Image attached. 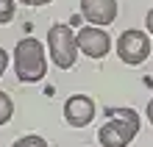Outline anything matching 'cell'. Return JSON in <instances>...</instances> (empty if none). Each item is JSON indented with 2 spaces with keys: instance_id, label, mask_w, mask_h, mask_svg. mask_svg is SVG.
<instances>
[{
  "instance_id": "obj_1",
  "label": "cell",
  "mask_w": 153,
  "mask_h": 147,
  "mask_svg": "<svg viewBox=\"0 0 153 147\" xmlns=\"http://www.w3.org/2000/svg\"><path fill=\"white\" fill-rule=\"evenodd\" d=\"M139 133V114L125 106H109L106 108V122L97 131L100 147H128Z\"/></svg>"
},
{
  "instance_id": "obj_2",
  "label": "cell",
  "mask_w": 153,
  "mask_h": 147,
  "mask_svg": "<svg viewBox=\"0 0 153 147\" xmlns=\"http://www.w3.org/2000/svg\"><path fill=\"white\" fill-rule=\"evenodd\" d=\"M14 75L20 83H39V81L48 75V58H45V47L39 39H20L14 47Z\"/></svg>"
},
{
  "instance_id": "obj_3",
  "label": "cell",
  "mask_w": 153,
  "mask_h": 147,
  "mask_svg": "<svg viewBox=\"0 0 153 147\" xmlns=\"http://www.w3.org/2000/svg\"><path fill=\"white\" fill-rule=\"evenodd\" d=\"M48 50H50V58L59 69H70L78 58V42H75V33H73V25H50L48 31Z\"/></svg>"
},
{
  "instance_id": "obj_4",
  "label": "cell",
  "mask_w": 153,
  "mask_h": 147,
  "mask_svg": "<svg viewBox=\"0 0 153 147\" xmlns=\"http://www.w3.org/2000/svg\"><path fill=\"white\" fill-rule=\"evenodd\" d=\"M117 56H120L123 64H128V67H137V64L148 61L150 56V36L139 28H128L120 33V39H117Z\"/></svg>"
},
{
  "instance_id": "obj_5",
  "label": "cell",
  "mask_w": 153,
  "mask_h": 147,
  "mask_svg": "<svg viewBox=\"0 0 153 147\" xmlns=\"http://www.w3.org/2000/svg\"><path fill=\"white\" fill-rule=\"evenodd\" d=\"M75 42H78V50L89 58H106L109 50H111V36L103 28H95V25L81 28L75 33Z\"/></svg>"
},
{
  "instance_id": "obj_6",
  "label": "cell",
  "mask_w": 153,
  "mask_h": 147,
  "mask_svg": "<svg viewBox=\"0 0 153 147\" xmlns=\"http://www.w3.org/2000/svg\"><path fill=\"white\" fill-rule=\"evenodd\" d=\"M95 114H97V106H95V100L89 95H73V97H67V103H64V119H67L70 128H86L95 119Z\"/></svg>"
},
{
  "instance_id": "obj_7",
  "label": "cell",
  "mask_w": 153,
  "mask_h": 147,
  "mask_svg": "<svg viewBox=\"0 0 153 147\" xmlns=\"http://www.w3.org/2000/svg\"><path fill=\"white\" fill-rule=\"evenodd\" d=\"M117 0H81V17L95 25V28H106L117 20Z\"/></svg>"
},
{
  "instance_id": "obj_8",
  "label": "cell",
  "mask_w": 153,
  "mask_h": 147,
  "mask_svg": "<svg viewBox=\"0 0 153 147\" xmlns=\"http://www.w3.org/2000/svg\"><path fill=\"white\" fill-rule=\"evenodd\" d=\"M11 117H14V100L0 89V125H6Z\"/></svg>"
},
{
  "instance_id": "obj_9",
  "label": "cell",
  "mask_w": 153,
  "mask_h": 147,
  "mask_svg": "<svg viewBox=\"0 0 153 147\" xmlns=\"http://www.w3.org/2000/svg\"><path fill=\"white\" fill-rule=\"evenodd\" d=\"M11 147H48V142L42 136H36V133H28V136H20Z\"/></svg>"
},
{
  "instance_id": "obj_10",
  "label": "cell",
  "mask_w": 153,
  "mask_h": 147,
  "mask_svg": "<svg viewBox=\"0 0 153 147\" xmlns=\"http://www.w3.org/2000/svg\"><path fill=\"white\" fill-rule=\"evenodd\" d=\"M14 20V0H0V25H8Z\"/></svg>"
},
{
  "instance_id": "obj_11",
  "label": "cell",
  "mask_w": 153,
  "mask_h": 147,
  "mask_svg": "<svg viewBox=\"0 0 153 147\" xmlns=\"http://www.w3.org/2000/svg\"><path fill=\"white\" fill-rule=\"evenodd\" d=\"M8 69V53L0 47V78H3V72Z\"/></svg>"
},
{
  "instance_id": "obj_12",
  "label": "cell",
  "mask_w": 153,
  "mask_h": 147,
  "mask_svg": "<svg viewBox=\"0 0 153 147\" xmlns=\"http://www.w3.org/2000/svg\"><path fill=\"white\" fill-rule=\"evenodd\" d=\"M20 3L31 6V8H39V6H48V3H53V0H20Z\"/></svg>"
},
{
  "instance_id": "obj_13",
  "label": "cell",
  "mask_w": 153,
  "mask_h": 147,
  "mask_svg": "<svg viewBox=\"0 0 153 147\" xmlns=\"http://www.w3.org/2000/svg\"><path fill=\"white\" fill-rule=\"evenodd\" d=\"M145 25H148V33L153 36V8L148 11V17H145Z\"/></svg>"
},
{
  "instance_id": "obj_14",
  "label": "cell",
  "mask_w": 153,
  "mask_h": 147,
  "mask_svg": "<svg viewBox=\"0 0 153 147\" xmlns=\"http://www.w3.org/2000/svg\"><path fill=\"white\" fill-rule=\"evenodd\" d=\"M148 119H150V125H153V100L148 103Z\"/></svg>"
}]
</instances>
